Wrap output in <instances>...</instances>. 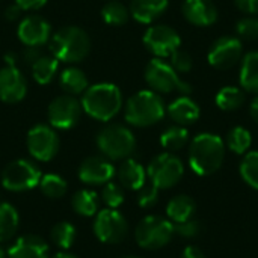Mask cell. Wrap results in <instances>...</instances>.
<instances>
[{
	"instance_id": "484cf974",
	"label": "cell",
	"mask_w": 258,
	"mask_h": 258,
	"mask_svg": "<svg viewBox=\"0 0 258 258\" xmlns=\"http://www.w3.org/2000/svg\"><path fill=\"white\" fill-rule=\"evenodd\" d=\"M215 103L224 112H234L246 103V92L240 86H224L218 91Z\"/></svg>"
},
{
	"instance_id": "8992f818",
	"label": "cell",
	"mask_w": 258,
	"mask_h": 258,
	"mask_svg": "<svg viewBox=\"0 0 258 258\" xmlns=\"http://www.w3.org/2000/svg\"><path fill=\"white\" fill-rule=\"evenodd\" d=\"M97 145L104 157L110 160H125L136 148V138L128 127L109 124L98 132Z\"/></svg>"
},
{
	"instance_id": "4dcf8cb0",
	"label": "cell",
	"mask_w": 258,
	"mask_h": 258,
	"mask_svg": "<svg viewBox=\"0 0 258 258\" xmlns=\"http://www.w3.org/2000/svg\"><path fill=\"white\" fill-rule=\"evenodd\" d=\"M252 144V136L251 132L242 125H236L233 127L225 138V145L228 147L230 151H233L234 154L243 156L249 151Z\"/></svg>"
},
{
	"instance_id": "4fadbf2b",
	"label": "cell",
	"mask_w": 258,
	"mask_h": 258,
	"mask_svg": "<svg viewBox=\"0 0 258 258\" xmlns=\"http://www.w3.org/2000/svg\"><path fill=\"white\" fill-rule=\"evenodd\" d=\"M144 44L156 57L165 59L181 48V38L178 32L168 24H153L144 33Z\"/></svg>"
},
{
	"instance_id": "277c9868",
	"label": "cell",
	"mask_w": 258,
	"mask_h": 258,
	"mask_svg": "<svg viewBox=\"0 0 258 258\" xmlns=\"http://www.w3.org/2000/svg\"><path fill=\"white\" fill-rule=\"evenodd\" d=\"M50 50L59 62L79 63L89 54L91 39L82 27L63 26L51 36Z\"/></svg>"
},
{
	"instance_id": "7402d4cb",
	"label": "cell",
	"mask_w": 258,
	"mask_h": 258,
	"mask_svg": "<svg viewBox=\"0 0 258 258\" xmlns=\"http://www.w3.org/2000/svg\"><path fill=\"white\" fill-rule=\"evenodd\" d=\"M115 174L118 175L119 184L128 190H139L147 183L145 168L139 162H136L135 159H130V157L125 159L119 165V168Z\"/></svg>"
},
{
	"instance_id": "d4e9b609",
	"label": "cell",
	"mask_w": 258,
	"mask_h": 258,
	"mask_svg": "<svg viewBox=\"0 0 258 258\" xmlns=\"http://www.w3.org/2000/svg\"><path fill=\"white\" fill-rule=\"evenodd\" d=\"M59 85L68 95H82L89 86L86 74L80 68H76V67L65 68L60 73Z\"/></svg>"
},
{
	"instance_id": "4316f807",
	"label": "cell",
	"mask_w": 258,
	"mask_h": 258,
	"mask_svg": "<svg viewBox=\"0 0 258 258\" xmlns=\"http://www.w3.org/2000/svg\"><path fill=\"white\" fill-rule=\"evenodd\" d=\"M20 224L18 212L14 206L8 203H0V243L11 240Z\"/></svg>"
},
{
	"instance_id": "ab89813d",
	"label": "cell",
	"mask_w": 258,
	"mask_h": 258,
	"mask_svg": "<svg viewBox=\"0 0 258 258\" xmlns=\"http://www.w3.org/2000/svg\"><path fill=\"white\" fill-rule=\"evenodd\" d=\"M174 231L183 239H195L201 233V224L192 218L184 222L174 224Z\"/></svg>"
},
{
	"instance_id": "5bb4252c",
	"label": "cell",
	"mask_w": 258,
	"mask_h": 258,
	"mask_svg": "<svg viewBox=\"0 0 258 258\" xmlns=\"http://www.w3.org/2000/svg\"><path fill=\"white\" fill-rule=\"evenodd\" d=\"M82 103L74 95H59L48 104V122L54 130L73 128L82 116Z\"/></svg>"
},
{
	"instance_id": "ffe728a7",
	"label": "cell",
	"mask_w": 258,
	"mask_h": 258,
	"mask_svg": "<svg viewBox=\"0 0 258 258\" xmlns=\"http://www.w3.org/2000/svg\"><path fill=\"white\" fill-rule=\"evenodd\" d=\"M166 113L175 124L187 127L198 121L201 116V109L190 95H180L171 101V104L166 107Z\"/></svg>"
},
{
	"instance_id": "74e56055",
	"label": "cell",
	"mask_w": 258,
	"mask_h": 258,
	"mask_svg": "<svg viewBox=\"0 0 258 258\" xmlns=\"http://www.w3.org/2000/svg\"><path fill=\"white\" fill-rule=\"evenodd\" d=\"M159 187H156L151 181L145 183L139 190H138V204L142 209H151L157 204L159 200Z\"/></svg>"
},
{
	"instance_id": "d590c367",
	"label": "cell",
	"mask_w": 258,
	"mask_h": 258,
	"mask_svg": "<svg viewBox=\"0 0 258 258\" xmlns=\"http://www.w3.org/2000/svg\"><path fill=\"white\" fill-rule=\"evenodd\" d=\"M236 32L240 39L255 41L258 39V15H246L236 24Z\"/></svg>"
},
{
	"instance_id": "603a6c76",
	"label": "cell",
	"mask_w": 258,
	"mask_h": 258,
	"mask_svg": "<svg viewBox=\"0 0 258 258\" xmlns=\"http://www.w3.org/2000/svg\"><path fill=\"white\" fill-rule=\"evenodd\" d=\"M239 83L245 92L258 94V51H249L243 54L240 60Z\"/></svg>"
},
{
	"instance_id": "681fc988",
	"label": "cell",
	"mask_w": 258,
	"mask_h": 258,
	"mask_svg": "<svg viewBox=\"0 0 258 258\" xmlns=\"http://www.w3.org/2000/svg\"><path fill=\"white\" fill-rule=\"evenodd\" d=\"M122 258H139V257H122Z\"/></svg>"
},
{
	"instance_id": "7bdbcfd3",
	"label": "cell",
	"mask_w": 258,
	"mask_h": 258,
	"mask_svg": "<svg viewBox=\"0 0 258 258\" xmlns=\"http://www.w3.org/2000/svg\"><path fill=\"white\" fill-rule=\"evenodd\" d=\"M48 0H15V5L21 8V11H38L47 5Z\"/></svg>"
},
{
	"instance_id": "9c48e42d",
	"label": "cell",
	"mask_w": 258,
	"mask_h": 258,
	"mask_svg": "<svg viewBox=\"0 0 258 258\" xmlns=\"http://www.w3.org/2000/svg\"><path fill=\"white\" fill-rule=\"evenodd\" d=\"M184 174V165L180 157L172 153H162L156 156L148 168L147 177L159 189H171L180 183Z\"/></svg>"
},
{
	"instance_id": "3957f363",
	"label": "cell",
	"mask_w": 258,
	"mask_h": 258,
	"mask_svg": "<svg viewBox=\"0 0 258 258\" xmlns=\"http://www.w3.org/2000/svg\"><path fill=\"white\" fill-rule=\"evenodd\" d=\"M166 115V106L160 94L144 89L132 95L124 109V118L130 125L150 127L162 121Z\"/></svg>"
},
{
	"instance_id": "7c38bea8",
	"label": "cell",
	"mask_w": 258,
	"mask_h": 258,
	"mask_svg": "<svg viewBox=\"0 0 258 258\" xmlns=\"http://www.w3.org/2000/svg\"><path fill=\"white\" fill-rule=\"evenodd\" d=\"M94 234L103 243H119L128 234L127 219L116 209H104L95 215Z\"/></svg>"
},
{
	"instance_id": "b9f144b4",
	"label": "cell",
	"mask_w": 258,
	"mask_h": 258,
	"mask_svg": "<svg viewBox=\"0 0 258 258\" xmlns=\"http://www.w3.org/2000/svg\"><path fill=\"white\" fill-rule=\"evenodd\" d=\"M234 3L246 15H258V0H234Z\"/></svg>"
},
{
	"instance_id": "e0dca14e",
	"label": "cell",
	"mask_w": 258,
	"mask_h": 258,
	"mask_svg": "<svg viewBox=\"0 0 258 258\" xmlns=\"http://www.w3.org/2000/svg\"><path fill=\"white\" fill-rule=\"evenodd\" d=\"M115 168L109 159L101 156H92L82 162L79 168V178L89 186H104L115 177Z\"/></svg>"
},
{
	"instance_id": "e575fe53",
	"label": "cell",
	"mask_w": 258,
	"mask_h": 258,
	"mask_svg": "<svg viewBox=\"0 0 258 258\" xmlns=\"http://www.w3.org/2000/svg\"><path fill=\"white\" fill-rule=\"evenodd\" d=\"M50 239L57 248L68 249L73 246V243L76 240V228L70 222H59L51 228Z\"/></svg>"
},
{
	"instance_id": "7dc6e473",
	"label": "cell",
	"mask_w": 258,
	"mask_h": 258,
	"mask_svg": "<svg viewBox=\"0 0 258 258\" xmlns=\"http://www.w3.org/2000/svg\"><path fill=\"white\" fill-rule=\"evenodd\" d=\"M53 258H77L76 255H73V254H70V252H59V254H56Z\"/></svg>"
},
{
	"instance_id": "60d3db41",
	"label": "cell",
	"mask_w": 258,
	"mask_h": 258,
	"mask_svg": "<svg viewBox=\"0 0 258 258\" xmlns=\"http://www.w3.org/2000/svg\"><path fill=\"white\" fill-rule=\"evenodd\" d=\"M41 56H42L41 47H27V45H26V48L23 50V54H21L23 60H24L27 65H30V67H32Z\"/></svg>"
},
{
	"instance_id": "ee69618b",
	"label": "cell",
	"mask_w": 258,
	"mask_h": 258,
	"mask_svg": "<svg viewBox=\"0 0 258 258\" xmlns=\"http://www.w3.org/2000/svg\"><path fill=\"white\" fill-rule=\"evenodd\" d=\"M181 258H206V255H204V252L200 248H197V246H187V248L183 249Z\"/></svg>"
},
{
	"instance_id": "5b68a950",
	"label": "cell",
	"mask_w": 258,
	"mask_h": 258,
	"mask_svg": "<svg viewBox=\"0 0 258 258\" xmlns=\"http://www.w3.org/2000/svg\"><path fill=\"white\" fill-rule=\"evenodd\" d=\"M144 76L151 91L157 94H172V92H178L180 95L192 94L190 83L183 80L180 74L171 67V63L160 57H154L147 63Z\"/></svg>"
},
{
	"instance_id": "836d02e7",
	"label": "cell",
	"mask_w": 258,
	"mask_h": 258,
	"mask_svg": "<svg viewBox=\"0 0 258 258\" xmlns=\"http://www.w3.org/2000/svg\"><path fill=\"white\" fill-rule=\"evenodd\" d=\"M38 186H39L41 192L47 198H51V200L63 197L67 194V190H68L67 181L57 174H45V175H42Z\"/></svg>"
},
{
	"instance_id": "44dd1931",
	"label": "cell",
	"mask_w": 258,
	"mask_h": 258,
	"mask_svg": "<svg viewBox=\"0 0 258 258\" xmlns=\"http://www.w3.org/2000/svg\"><path fill=\"white\" fill-rule=\"evenodd\" d=\"M169 0H132L130 15L142 24H151L159 20L168 9Z\"/></svg>"
},
{
	"instance_id": "f6af8a7d",
	"label": "cell",
	"mask_w": 258,
	"mask_h": 258,
	"mask_svg": "<svg viewBox=\"0 0 258 258\" xmlns=\"http://www.w3.org/2000/svg\"><path fill=\"white\" fill-rule=\"evenodd\" d=\"M21 8L18 6V5H11V6H8V9H6V12H5V17H6V20H9V21H15L20 15H21Z\"/></svg>"
},
{
	"instance_id": "ba28073f",
	"label": "cell",
	"mask_w": 258,
	"mask_h": 258,
	"mask_svg": "<svg viewBox=\"0 0 258 258\" xmlns=\"http://www.w3.org/2000/svg\"><path fill=\"white\" fill-rule=\"evenodd\" d=\"M42 172L36 163L27 159L11 162L2 172V186L9 192H26L35 189L41 181Z\"/></svg>"
},
{
	"instance_id": "c3c4849f",
	"label": "cell",
	"mask_w": 258,
	"mask_h": 258,
	"mask_svg": "<svg viewBox=\"0 0 258 258\" xmlns=\"http://www.w3.org/2000/svg\"><path fill=\"white\" fill-rule=\"evenodd\" d=\"M0 258H6V252L0 248Z\"/></svg>"
},
{
	"instance_id": "cb8c5ba5",
	"label": "cell",
	"mask_w": 258,
	"mask_h": 258,
	"mask_svg": "<svg viewBox=\"0 0 258 258\" xmlns=\"http://www.w3.org/2000/svg\"><path fill=\"white\" fill-rule=\"evenodd\" d=\"M195 212H197V203L189 195H177L166 206V215L172 224L192 219Z\"/></svg>"
},
{
	"instance_id": "ac0fdd59",
	"label": "cell",
	"mask_w": 258,
	"mask_h": 258,
	"mask_svg": "<svg viewBox=\"0 0 258 258\" xmlns=\"http://www.w3.org/2000/svg\"><path fill=\"white\" fill-rule=\"evenodd\" d=\"M181 12L190 24L198 27L213 26L219 18L218 6L212 0H184Z\"/></svg>"
},
{
	"instance_id": "83f0119b",
	"label": "cell",
	"mask_w": 258,
	"mask_h": 258,
	"mask_svg": "<svg viewBox=\"0 0 258 258\" xmlns=\"http://www.w3.org/2000/svg\"><path fill=\"white\" fill-rule=\"evenodd\" d=\"M30 68H32V76L36 83L48 85L59 71V60L53 54L51 56L42 54Z\"/></svg>"
},
{
	"instance_id": "d6a6232c",
	"label": "cell",
	"mask_w": 258,
	"mask_h": 258,
	"mask_svg": "<svg viewBox=\"0 0 258 258\" xmlns=\"http://www.w3.org/2000/svg\"><path fill=\"white\" fill-rule=\"evenodd\" d=\"M239 171L243 181L249 187L258 190V151H248L243 154Z\"/></svg>"
},
{
	"instance_id": "6da1fadb",
	"label": "cell",
	"mask_w": 258,
	"mask_h": 258,
	"mask_svg": "<svg viewBox=\"0 0 258 258\" xmlns=\"http://www.w3.org/2000/svg\"><path fill=\"white\" fill-rule=\"evenodd\" d=\"M225 142L215 133H200L189 145V166L201 177L215 174L224 163Z\"/></svg>"
},
{
	"instance_id": "d6986e66",
	"label": "cell",
	"mask_w": 258,
	"mask_h": 258,
	"mask_svg": "<svg viewBox=\"0 0 258 258\" xmlns=\"http://www.w3.org/2000/svg\"><path fill=\"white\" fill-rule=\"evenodd\" d=\"M48 255L47 242L33 234L18 237L6 251V258H48Z\"/></svg>"
},
{
	"instance_id": "30bf717a",
	"label": "cell",
	"mask_w": 258,
	"mask_h": 258,
	"mask_svg": "<svg viewBox=\"0 0 258 258\" xmlns=\"http://www.w3.org/2000/svg\"><path fill=\"white\" fill-rule=\"evenodd\" d=\"M243 57V42L239 36L224 35L213 41L209 48L207 60L216 70H230L240 63Z\"/></svg>"
},
{
	"instance_id": "1f68e13d",
	"label": "cell",
	"mask_w": 258,
	"mask_h": 258,
	"mask_svg": "<svg viewBox=\"0 0 258 258\" xmlns=\"http://www.w3.org/2000/svg\"><path fill=\"white\" fill-rule=\"evenodd\" d=\"M101 18L106 24L124 26L130 18V9L118 0H109L101 9Z\"/></svg>"
},
{
	"instance_id": "f35d334b",
	"label": "cell",
	"mask_w": 258,
	"mask_h": 258,
	"mask_svg": "<svg viewBox=\"0 0 258 258\" xmlns=\"http://www.w3.org/2000/svg\"><path fill=\"white\" fill-rule=\"evenodd\" d=\"M169 63H171V67H172L178 74H184V73H189V71L192 70V67H194V59H192V56H190L187 51L178 48L177 51H174V53L169 56Z\"/></svg>"
},
{
	"instance_id": "8d00e7d4",
	"label": "cell",
	"mask_w": 258,
	"mask_h": 258,
	"mask_svg": "<svg viewBox=\"0 0 258 258\" xmlns=\"http://www.w3.org/2000/svg\"><path fill=\"white\" fill-rule=\"evenodd\" d=\"M101 200L107 206V209H118L124 203V190L122 186L116 183H106L101 190Z\"/></svg>"
},
{
	"instance_id": "9a60e30c",
	"label": "cell",
	"mask_w": 258,
	"mask_h": 258,
	"mask_svg": "<svg viewBox=\"0 0 258 258\" xmlns=\"http://www.w3.org/2000/svg\"><path fill=\"white\" fill-rule=\"evenodd\" d=\"M17 35L27 47H42L51 39V26L44 17L32 14L20 21Z\"/></svg>"
},
{
	"instance_id": "8fae6325",
	"label": "cell",
	"mask_w": 258,
	"mask_h": 258,
	"mask_svg": "<svg viewBox=\"0 0 258 258\" xmlns=\"http://www.w3.org/2000/svg\"><path fill=\"white\" fill-rule=\"evenodd\" d=\"M26 145L30 156L39 162H50L59 151V136L51 125H33L26 138Z\"/></svg>"
},
{
	"instance_id": "7a4b0ae2",
	"label": "cell",
	"mask_w": 258,
	"mask_h": 258,
	"mask_svg": "<svg viewBox=\"0 0 258 258\" xmlns=\"http://www.w3.org/2000/svg\"><path fill=\"white\" fill-rule=\"evenodd\" d=\"M82 109L94 119L107 122L122 107V92L113 83H95L82 94Z\"/></svg>"
},
{
	"instance_id": "f1b7e54d",
	"label": "cell",
	"mask_w": 258,
	"mask_h": 258,
	"mask_svg": "<svg viewBox=\"0 0 258 258\" xmlns=\"http://www.w3.org/2000/svg\"><path fill=\"white\" fill-rule=\"evenodd\" d=\"M189 142V132L186 127L183 125H171L168 127L162 135H160V145L168 151V153H174V151H180L183 150Z\"/></svg>"
},
{
	"instance_id": "52a82bcc",
	"label": "cell",
	"mask_w": 258,
	"mask_h": 258,
	"mask_svg": "<svg viewBox=\"0 0 258 258\" xmlns=\"http://www.w3.org/2000/svg\"><path fill=\"white\" fill-rule=\"evenodd\" d=\"M174 234V224L166 218L154 215L144 218L135 230L138 245L148 251H156L166 246L172 240Z\"/></svg>"
},
{
	"instance_id": "bcb514c9",
	"label": "cell",
	"mask_w": 258,
	"mask_h": 258,
	"mask_svg": "<svg viewBox=\"0 0 258 258\" xmlns=\"http://www.w3.org/2000/svg\"><path fill=\"white\" fill-rule=\"evenodd\" d=\"M249 113H251V118L258 124V94L249 103Z\"/></svg>"
},
{
	"instance_id": "2e32d148",
	"label": "cell",
	"mask_w": 258,
	"mask_h": 258,
	"mask_svg": "<svg viewBox=\"0 0 258 258\" xmlns=\"http://www.w3.org/2000/svg\"><path fill=\"white\" fill-rule=\"evenodd\" d=\"M27 94V80L17 65L0 70V100L9 104L21 101Z\"/></svg>"
},
{
	"instance_id": "f546056e",
	"label": "cell",
	"mask_w": 258,
	"mask_h": 258,
	"mask_svg": "<svg viewBox=\"0 0 258 258\" xmlns=\"http://www.w3.org/2000/svg\"><path fill=\"white\" fill-rule=\"evenodd\" d=\"M71 206L74 212L80 216H85V218L95 216L98 212V195L94 190L82 189L74 194L71 200Z\"/></svg>"
}]
</instances>
